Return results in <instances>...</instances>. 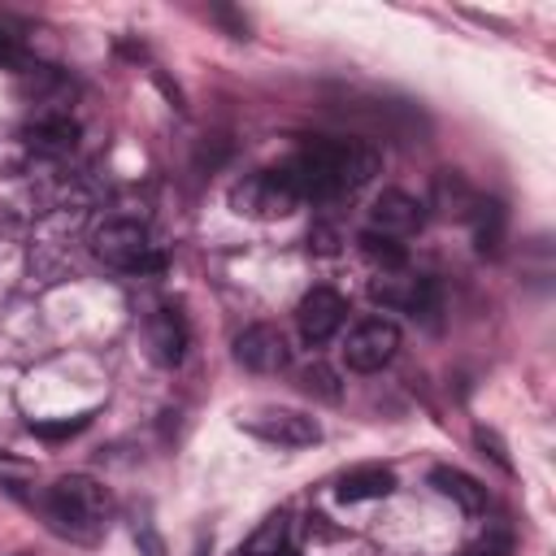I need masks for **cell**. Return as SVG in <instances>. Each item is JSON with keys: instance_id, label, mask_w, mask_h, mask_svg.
Returning <instances> with one entry per match:
<instances>
[{"instance_id": "1", "label": "cell", "mask_w": 556, "mask_h": 556, "mask_svg": "<svg viewBox=\"0 0 556 556\" xmlns=\"http://www.w3.org/2000/svg\"><path fill=\"white\" fill-rule=\"evenodd\" d=\"M382 156L365 139H304L295 156L282 165L300 191V200H339L361 191L378 174Z\"/></svg>"}, {"instance_id": "2", "label": "cell", "mask_w": 556, "mask_h": 556, "mask_svg": "<svg viewBox=\"0 0 556 556\" xmlns=\"http://www.w3.org/2000/svg\"><path fill=\"white\" fill-rule=\"evenodd\" d=\"M43 517L56 534H65L74 543H96L109 530L113 495L104 482H96L87 473H65L43 491Z\"/></svg>"}, {"instance_id": "3", "label": "cell", "mask_w": 556, "mask_h": 556, "mask_svg": "<svg viewBox=\"0 0 556 556\" xmlns=\"http://www.w3.org/2000/svg\"><path fill=\"white\" fill-rule=\"evenodd\" d=\"M230 208L239 217L278 222V217H291L300 208V191H295V182L282 165L278 169H256V174H243L230 187Z\"/></svg>"}, {"instance_id": "4", "label": "cell", "mask_w": 556, "mask_h": 556, "mask_svg": "<svg viewBox=\"0 0 556 556\" xmlns=\"http://www.w3.org/2000/svg\"><path fill=\"white\" fill-rule=\"evenodd\" d=\"M96 256L109 265V269H122V274H156L161 269V252L148 235L143 222H130V217H113L96 230L91 239Z\"/></svg>"}, {"instance_id": "5", "label": "cell", "mask_w": 556, "mask_h": 556, "mask_svg": "<svg viewBox=\"0 0 556 556\" xmlns=\"http://www.w3.org/2000/svg\"><path fill=\"white\" fill-rule=\"evenodd\" d=\"M369 300L391 308V313H408L430 321L439 313V282L430 274H404V269H387L369 282Z\"/></svg>"}, {"instance_id": "6", "label": "cell", "mask_w": 556, "mask_h": 556, "mask_svg": "<svg viewBox=\"0 0 556 556\" xmlns=\"http://www.w3.org/2000/svg\"><path fill=\"white\" fill-rule=\"evenodd\" d=\"M400 352V326L391 317H365L352 326L348 343H343V361L356 374H374L382 365H391V356Z\"/></svg>"}, {"instance_id": "7", "label": "cell", "mask_w": 556, "mask_h": 556, "mask_svg": "<svg viewBox=\"0 0 556 556\" xmlns=\"http://www.w3.org/2000/svg\"><path fill=\"white\" fill-rule=\"evenodd\" d=\"M243 430L274 443V447H313V443H321L317 417H308L300 408H261V413L243 417Z\"/></svg>"}, {"instance_id": "8", "label": "cell", "mask_w": 556, "mask_h": 556, "mask_svg": "<svg viewBox=\"0 0 556 556\" xmlns=\"http://www.w3.org/2000/svg\"><path fill=\"white\" fill-rule=\"evenodd\" d=\"M235 361H239L243 369H252V374H278V369L291 365V348H287L282 330L256 321V326H248V330L235 339Z\"/></svg>"}, {"instance_id": "9", "label": "cell", "mask_w": 556, "mask_h": 556, "mask_svg": "<svg viewBox=\"0 0 556 556\" xmlns=\"http://www.w3.org/2000/svg\"><path fill=\"white\" fill-rule=\"evenodd\" d=\"M343 317H348V300L334 287H313L295 308V326L304 343H326L343 326Z\"/></svg>"}, {"instance_id": "10", "label": "cell", "mask_w": 556, "mask_h": 556, "mask_svg": "<svg viewBox=\"0 0 556 556\" xmlns=\"http://www.w3.org/2000/svg\"><path fill=\"white\" fill-rule=\"evenodd\" d=\"M426 226V204L413 200L408 191H382L369 208V230L387 239H408Z\"/></svg>"}, {"instance_id": "11", "label": "cell", "mask_w": 556, "mask_h": 556, "mask_svg": "<svg viewBox=\"0 0 556 556\" xmlns=\"http://www.w3.org/2000/svg\"><path fill=\"white\" fill-rule=\"evenodd\" d=\"M143 334H148V352H152V361H156V365H165V369L182 365L191 334H187V317H182L174 304H161V308H152V313H148V326H143Z\"/></svg>"}, {"instance_id": "12", "label": "cell", "mask_w": 556, "mask_h": 556, "mask_svg": "<svg viewBox=\"0 0 556 556\" xmlns=\"http://www.w3.org/2000/svg\"><path fill=\"white\" fill-rule=\"evenodd\" d=\"M22 139H26V148L39 152V156H65V152H74V143H78V122H74L70 113L52 109V113H39L35 122H26Z\"/></svg>"}, {"instance_id": "13", "label": "cell", "mask_w": 556, "mask_h": 556, "mask_svg": "<svg viewBox=\"0 0 556 556\" xmlns=\"http://www.w3.org/2000/svg\"><path fill=\"white\" fill-rule=\"evenodd\" d=\"M395 491V473L387 465H352L339 486H334V500L339 504H369V500H387Z\"/></svg>"}, {"instance_id": "14", "label": "cell", "mask_w": 556, "mask_h": 556, "mask_svg": "<svg viewBox=\"0 0 556 556\" xmlns=\"http://www.w3.org/2000/svg\"><path fill=\"white\" fill-rule=\"evenodd\" d=\"M430 486L439 491V495H447L460 513H469V517H478L482 508H486V486L478 482V478H469L465 469H452V465H434L430 469Z\"/></svg>"}, {"instance_id": "15", "label": "cell", "mask_w": 556, "mask_h": 556, "mask_svg": "<svg viewBox=\"0 0 556 556\" xmlns=\"http://www.w3.org/2000/svg\"><path fill=\"white\" fill-rule=\"evenodd\" d=\"M469 222H473V248H478L482 256H500V248H504V222H508V217H504V204L478 195Z\"/></svg>"}, {"instance_id": "16", "label": "cell", "mask_w": 556, "mask_h": 556, "mask_svg": "<svg viewBox=\"0 0 556 556\" xmlns=\"http://www.w3.org/2000/svg\"><path fill=\"white\" fill-rule=\"evenodd\" d=\"M434 204H439L443 217H465V222H469V213H473V204H478V191H473L460 174L443 169V174L434 178Z\"/></svg>"}, {"instance_id": "17", "label": "cell", "mask_w": 556, "mask_h": 556, "mask_svg": "<svg viewBox=\"0 0 556 556\" xmlns=\"http://www.w3.org/2000/svg\"><path fill=\"white\" fill-rule=\"evenodd\" d=\"M287 547H291V517L287 513H269L252 530V539L239 547V556H274V552H287Z\"/></svg>"}, {"instance_id": "18", "label": "cell", "mask_w": 556, "mask_h": 556, "mask_svg": "<svg viewBox=\"0 0 556 556\" xmlns=\"http://www.w3.org/2000/svg\"><path fill=\"white\" fill-rule=\"evenodd\" d=\"M356 243H361V252H365L369 261H378V265H382V274L404 265V248H400V239H387V235H374V230H365Z\"/></svg>"}, {"instance_id": "19", "label": "cell", "mask_w": 556, "mask_h": 556, "mask_svg": "<svg viewBox=\"0 0 556 556\" xmlns=\"http://www.w3.org/2000/svg\"><path fill=\"white\" fill-rule=\"evenodd\" d=\"M460 556H513V530H508L504 521H495V526H486Z\"/></svg>"}, {"instance_id": "20", "label": "cell", "mask_w": 556, "mask_h": 556, "mask_svg": "<svg viewBox=\"0 0 556 556\" xmlns=\"http://www.w3.org/2000/svg\"><path fill=\"white\" fill-rule=\"evenodd\" d=\"M300 391L304 395H313V400H339V378H334V369L330 365H308V369H300Z\"/></svg>"}, {"instance_id": "21", "label": "cell", "mask_w": 556, "mask_h": 556, "mask_svg": "<svg viewBox=\"0 0 556 556\" xmlns=\"http://www.w3.org/2000/svg\"><path fill=\"white\" fill-rule=\"evenodd\" d=\"M87 426H91V413H78V417H65V421H30V434L48 439V443H61V439H74Z\"/></svg>"}, {"instance_id": "22", "label": "cell", "mask_w": 556, "mask_h": 556, "mask_svg": "<svg viewBox=\"0 0 556 556\" xmlns=\"http://www.w3.org/2000/svg\"><path fill=\"white\" fill-rule=\"evenodd\" d=\"M473 439H478V447H482V456H491L504 473H513V460H508V452H504V443H500V434L495 430H486V426H478L473 430Z\"/></svg>"}, {"instance_id": "23", "label": "cell", "mask_w": 556, "mask_h": 556, "mask_svg": "<svg viewBox=\"0 0 556 556\" xmlns=\"http://www.w3.org/2000/svg\"><path fill=\"white\" fill-rule=\"evenodd\" d=\"M135 543H139V552H143V556H165V543H161V534L152 530V521H148V517H139V521H135Z\"/></svg>"}, {"instance_id": "24", "label": "cell", "mask_w": 556, "mask_h": 556, "mask_svg": "<svg viewBox=\"0 0 556 556\" xmlns=\"http://www.w3.org/2000/svg\"><path fill=\"white\" fill-rule=\"evenodd\" d=\"M208 17H213V22H222L235 39H248V17H243V13H235V9H226V4H217V9H208Z\"/></svg>"}, {"instance_id": "25", "label": "cell", "mask_w": 556, "mask_h": 556, "mask_svg": "<svg viewBox=\"0 0 556 556\" xmlns=\"http://www.w3.org/2000/svg\"><path fill=\"white\" fill-rule=\"evenodd\" d=\"M274 556H295V547H287V552H274Z\"/></svg>"}, {"instance_id": "26", "label": "cell", "mask_w": 556, "mask_h": 556, "mask_svg": "<svg viewBox=\"0 0 556 556\" xmlns=\"http://www.w3.org/2000/svg\"><path fill=\"white\" fill-rule=\"evenodd\" d=\"M17 556H26V552H17Z\"/></svg>"}]
</instances>
